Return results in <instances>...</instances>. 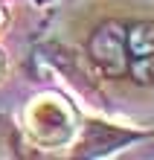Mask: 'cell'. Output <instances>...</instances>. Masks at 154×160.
Masks as SVG:
<instances>
[{"instance_id": "2", "label": "cell", "mask_w": 154, "mask_h": 160, "mask_svg": "<svg viewBox=\"0 0 154 160\" xmlns=\"http://www.w3.org/2000/svg\"><path fill=\"white\" fill-rule=\"evenodd\" d=\"M128 70L140 84L154 82V21H140L125 32Z\"/></svg>"}, {"instance_id": "1", "label": "cell", "mask_w": 154, "mask_h": 160, "mask_svg": "<svg viewBox=\"0 0 154 160\" xmlns=\"http://www.w3.org/2000/svg\"><path fill=\"white\" fill-rule=\"evenodd\" d=\"M73 111L64 105L58 96H38L29 108H26V131L32 134L35 143L58 148L70 143L73 137Z\"/></svg>"}, {"instance_id": "3", "label": "cell", "mask_w": 154, "mask_h": 160, "mask_svg": "<svg viewBox=\"0 0 154 160\" xmlns=\"http://www.w3.org/2000/svg\"><path fill=\"white\" fill-rule=\"evenodd\" d=\"M90 55L105 73L117 76L128 67V55H125V32L119 23H105L102 29H96L90 38Z\"/></svg>"}, {"instance_id": "4", "label": "cell", "mask_w": 154, "mask_h": 160, "mask_svg": "<svg viewBox=\"0 0 154 160\" xmlns=\"http://www.w3.org/2000/svg\"><path fill=\"white\" fill-rule=\"evenodd\" d=\"M0 23H3V12H0Z\"/></svg>"}]
</instances>
